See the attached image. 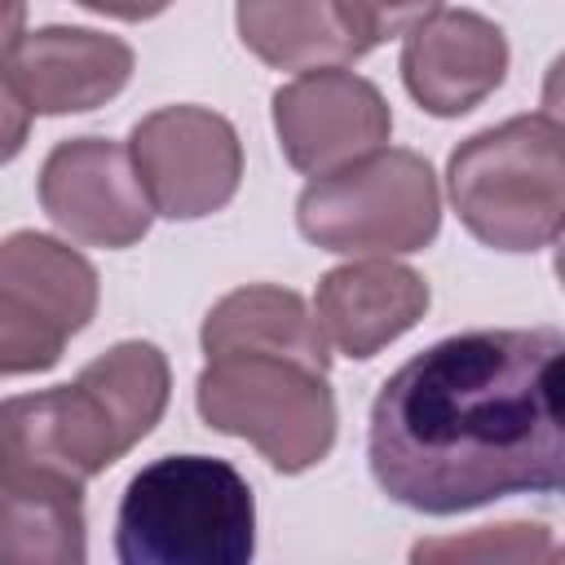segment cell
Segmentation results:
<instances>
[{
    "label": "cell",
    "mask_w": 565,
    "mask_h": 565,
    "mask_svg": "<svg viewBox=\"0 0 565 565\" xmlns=\"http://www.w3.org/2000/svg\"><path fill=\"white\" fill-rule=\"evenodd\" d=\"M556 327H486L428 344L371 402L375 486L428 516L508 494H556L565 477Z\"/></svg>",
    "instance_id": "obj_1"
},
{
    "label": "cell",
    "mask_w": 565,
    "mask_h": 565,
    "mask_svg": "<svg viewBox=\"0 0 565 565\" xmlns=\"http://www.w3.org/2000/svg\"><path fill=\"white\" fill-rule=\"evenodd\" d=\"M168 393V353L150 340H119L71 384L0 402V477H57L84 486L154 433Z\"/></svg>",
    "instance_id": "obj_2"
},
{
    "label": "cell",
    "mask_w": 565,
    "mask_h": 565,
    "mask_svg": "<svg viewBox=\"0 0 565 565\" xmlns=\"http://www.w3.org/2000/svg\"><path fill=\"white\" fill-rule=\"evenodd\" d=\"M256 552V499L247 477L212 455L146 463L115 512L124 565H247Z\"/></svg>",
    "instance_id": "obj_3"
},
{
    "label": "cell",
    "mask_w": 565,
    "mask_h": 565,
    "mask_svg": "<svg viewBox=\"0 0 565 565\" xmlns=\"http://www.w3.org/2000/svg\"><path fill=\"white\" fill-rule=\"evenodd\" d=\"M446 190L463 230L494 252H543L565 225V128L552 110L512 115L450 150Z\"/></svg>",
    "instance_id": "obj_4"
},
{
    "label": "cell",
    "mask_w": 565,
    "mask_h": 565,
    "mask_svg": "<svg viewBox=\"0 0 565 565\" xmlns=\"http://www.w3.org/2000/svg\"><path fill=\"white\" fill-rule=\"evenodd\" d=\"M194 406L212 433L247 441L282 477L318 468L335 446L340 415L327 371L287 353H207L194 380Z\"/></svg>",
    "instance_id": "obj_5"
},
{
    "label": "cell",
    "mask_w": 565,
    "mask_h": 565,
    "mask_svg": "<svg viewBox=\"0 0 565 565\" xmlns=\"http://www.w3.org/2000/svg\"><path fill=\"white\" fill-rule=\"evenodd\" d=\"M300 234L335 256H406L424 252L441 230V190L424 154L380 146L296 199Z\"/></svg>",
    "instance_id": "obj_6"
},
{
    "label": "cell",
    "mask_w": 565,
    "mask_h": 565,
    "mask_svg": "<svg viewBox=\"0 0 565 565\" xmlns=\"http://www.w3.org/2000/svg\"><path fill=\"white\" fill-rule=\"evenodd\" d=\"M97 269L71 243L13 230L0 238V380L62 362L66 340L97 313Z\"/></svg>",
    "instance_id": "obj_7"
},
{
    "label": "cell",
    "mask_w": 565,
    "mask_h": 565,
    "mask_svg": "<svg viewBox=\"0 0 565 565\" xmlns=\"http://www.w3.org/2000/svg\"><path fill=\"white\" fill-rule=\"evenodd\" d=\"M128 159L137 181L168 221H199L221 212L243 181V141L234 124L207 106H159L132 124Z\"/></svg>",
    "instance_id": "obj_8"
},
{
    "label": "cell",
    "mask_w": 565,
    "mask_h": 565,
    "mask_svg": "<svg viewBox=\"0 0 565 565\" xmlns=\"http://www.w3.org/2000/svg\"><path fill=\"white\" fill-rule=\"evenodd\" d=\"M282 159L305 177H327L388 146L393 110L384 93L349 66H313L269 97Z\"/></svg>",
    "instance_id": "obj_9"
},
{
    "label": "cell",
    "mask_w": 565,
    "mask_h": 565,
    "mask_svg": "<svg viewBox=\"0 0 565 565\" xmlns=\"http://www.w3.org/2000/svg\"><path fill=\"white\" fill-rule=\"evenodd\" d=\"M40 207L66 238L106 252L141 243L154 221L128 146L110 137L57 141L40 168Z\"/></svg>",
    "instance_id": "obj_10"
},
{
    "label": "cell",
    "mask_w": 565,
    "mask_h": 565,
    "mask_svg": "<svg viewBox=\"0 0 565 565\" xmlns=\"http://www.w3.org/2000/svg\"><path fill=\"white\" fill-rule=\"evenodd\" d=\"M132 49L93 26H40L0 57V75L31 115H79L124 93L132 79Z\"/></svg>",
    "instance_id": "obj_11"
},
{
    "label": "cell",
    "mask_w": 565,
    "mask_h": 565,
    "mask_svg": "<svg viewBox=\"0 0 565 565\" xmlns=\"http://www.w3.org/2000/svg\"><path fill=\"white\" fill-rule=\"evenodd\" d=\"M397 66L419 110L459 119L503 84L508 35L472 9H437L406 31Z\"/></svg>",
    "instance_id": "obj_12"
},
{
    "label": "cell",
    "mask_w": 565,
    "mask_h": 565,
    "mask_svg": "<svg viewBox=\"0 0 565 565\" xmlns=\"http://www.w3.org/2000/svg\"><path fill=\"white\" fill-rule=\"evenodd\" d=\"M428 300L433 296L419 269L388 256H366L318 278L313 322L335 353L366 362L384 344L402 340L428 313Z\"/></svg>",
    "instance_id": "obj_13"
},
{
    "label": "cell",
    "mask_w": 565,
    "mask_h": 565,
    "mask_svg": "<svg viewBox=\"0 0 565 565\" xmlns=\"http://www.w3.org/2000/svg\"><path fill=\"white\" fill-rule=\"evenodd\" d=\"M84 486L57 477H0V565H84Z\"/></svg>",
    "instance_id": "obj_14"
},
{
    "label": "cell",
    "mask_w": 565,
    "mask_h": 565,
    "mask_svg": "<svg viewBox=\"0 0 565 565\" xmlns=\"http://www.w3.org/2000/svg\"><path fill=\"white\" fill-rule=\"evenodd\" d=\"M199 344L203 353L265 349V353L300 358L313 371H331V344L322 340L305 296L291 287H274V282H252V287L221 296L199 327Z\"/></svg>",
    "instance_id": "obj_15"
},
{
    "label": "cell",
    "mask_w": 565,
    "mask_h": 565,
    "mask_svg": "<svg viewBox=\"0 0 565 565\" xmlns=\"http://www.w3.org/2000/svg\"><path fill=\"white\" fill-rule=\"evenodd\" d=\"M234 26L243 49L274 71L344 66L362 57L335 13V0H238Z\"/></svg>",
    "instance_id": "obj_16"
},
{
    "label": "cell",
    "mask_w": 565,
    "mask_h": 565,
    "mask_svg": "<svg viewBox=\"0 0 565 565\" xmlns=\"http://www.w3.org/2000/svg\"><path fill=\"white\" fill-rule=\"evenodd\" d=\"M415 561L424 556H494V561H521V556H556V543L547 534V525H486L472 539H446V543H419L411 552Z\"/></svg>",
    "instance_id": "obj_17"
},
{
    "label": "cell",
    "mask_w": 565,
    "mask_h": 565,
    "mask_svg": "<svg viewBox=\"0 0 565 565\" xmlns=\"http://www.w3.org/2000/svg\"><path fill=\"white\" fill-rule=\"evenodd\" d=\"M437 9H441V0H335V13L344 22L349 40L362 49V57L371 49H380L384 40L406 35L415 22H424Z\"/></svg>",
    "instance_id": "obj_18"
},
{
    "label": "cell",
    "mask_w": 565,
    "mask_h": 565,
    "mask_svg": "<svg viewBox=\"0 0 565 565\" xmlns=\"http://www.w3.org/2000/svg\"><path fill=\"white\" fill-rule=\"evenodd\" d=\"M26 137H31V110L22 106V97H18V93L9 88V79L0 75V168L22 154Z\"/></svg>",
    "instance_id": "obj_19"
},
{
    "label": "cell",
    "mask_w": 565,
    "mask_h": 565,
    "mask_svg": "<svg viewBox=\"0 0 565 565\" xmlns=\"http://www.w3.org/2000/svg\"><path fill=\"white\" fill-rule=\"evenodd\" d=\"M75 4H84V9H93L102 18H115V22H150L172 0H75Z\"/></svg>",
    "instance_id": "obj_20"
},
{
    "label": "cell",
    "mask_w": 565,
    "mask_h": 565,
    "mask_svg": "<svg viewBox=\"0 0 565 565\" xmlns=\"http://www.w3.org/2000/svg\"><path fill=\"white\" fill-rule=\"evenodd\" d=\"M26 31V0H0V57L22 40Z\"/></svg>",
    "instance_id": "obj_21"
}]
</instances>
